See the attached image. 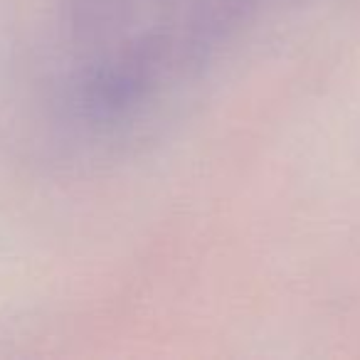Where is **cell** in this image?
I'll use <instances>...</instances> for the list:
<instances>
[{
    "label": "cell",
    "instance_id": "obj_1",
    "mask_svg": "<svg viewBox=\"0 0 360 360\" xmlns=\"http://www.w3.org/2000/svg\"><path fill=\"white\" fill-rule=\"evenodd\" d=\"M146 84V75L139 62L124 60L116 65H106L89 77L84 84L86 111L94 116L121 114L129 104L141 96Z\"/></svg>",
    "mask_w": 360,
    "mask_h": 360
}]
</instances>
